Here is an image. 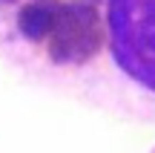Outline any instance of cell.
<instances>
[{"label": "cell", "instance_id": "obj_2", "mask_svg": "<svg viewBox=\"0 0 155 153\" xmlns=\"http://www.w3.org/2000/svg\"><path fill=\"white\" fill-rule=\"evenodd\" d=\"M152 153H155V148H152Z\"/></svg>", "mask_w": 155, "mask_h": 153}, {"label": "cell", "instance_id": "obj_1", "mask_svg": "<svg viewBox=\"0 0 155 153\" xmlns=\"http://www.w3.org/2000/svg\"><path fill=\"white\" fill-rule=\"evenodd\" d=\"M0 61L38 90L155 124V0H0Z\"/></svg>", "mask_w": 155, "mask_h": 153}]
</instances>
